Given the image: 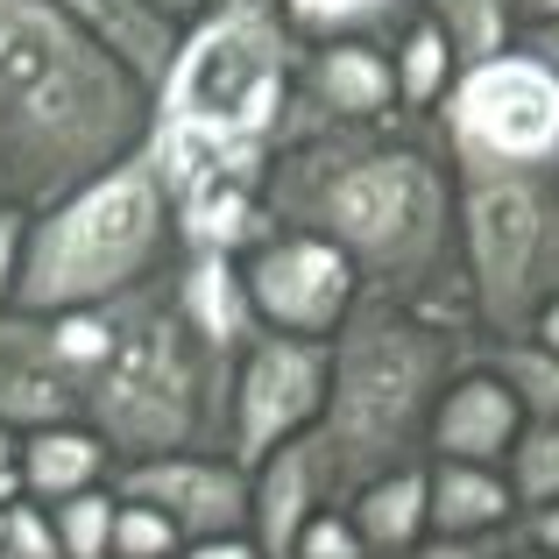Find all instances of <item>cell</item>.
<instances>
[{"instance_id": "obj_1", "label": "cell", "mask_w": 559, "mask_h": 559, "mask_svg": "<svg viewBox=\"0 0 559 559\" xmlns=\"http://www.w3.org/2000/svg\"><path fill=\"white\" fill-rule=\"evenodd\" d=\"M270 227L333 241L361 276V298H396L467 326L461 185L432 121H369L333 135H290L262 164Z\"/></svg>"}, {"instance_id": "obj_2", "label": "cell", "mask_w": 559, "mask_h": 559, "mask_svg": "<svg viewBox=\"0 0 559 559\" xmlns=\"http://www.w3.org/2000/svg\"><path fill=\"white\" fill-rule=\"evenodd\" d=\"M156 85L64 0H0V199L50 205L150 150Z\"/></svg>"}, {"instance_id": "obj_3", "label": "cell", "mask_w": 559, "mask_h": 559, "mask_svg": "<svg viewBox=\"0 0 559 559\" xmlns=\"http://www.w3.org/2000/svg\"><path fill=\"white\" fill-rule=\"evenodd\" d=\"M475 326L418 312L396 298H361L326 341V411L312 425V461L326 503H347L361 481L425 461L432 404L475 361Z\"/></svg>"}, {"instance_id": "obj_4", "label": "cell", "mask_w": 559, "mask_h": 559, "mask_svg": "<svg viewBox=\"0 0 559 559\" xmlns=\"http://www.w3.org/2000/svg\"><path fill=\"white\" fill-rule=\"evenodd\" d=\"M305 43L290 36L276 0H213L178 28L164 79H156L150 156L164 185H191L213 170H255L284 142L290 71Z\"/></svg>"}, {"instance_id": "obj_5", "label": "cell", "mask_w": 559, "mask_h": 559, "mask_svg": "<svg viewBox=\"0 0 559 559\" xmlns=\"http://www.w3.org/2000/svg\"><path fill=\"white\" fill-rule=\"evenodd\" d=\"M170 270L114 305V341L85 376V425L107 439L114 467L156 453H227L241 355L191 326Z\"/></svg>"}, {"instance_id": "obj_6", "label": "cell", "mask_w": 559, "mask_h": 559, "mask_svg": "<svg viewBox=\"0 0 559 559\" xmlns=\"http://www.w3.org/2000/svg\"><path fill=\"white\" fill-rule=\"evenodd\" d=\"M178 205L150 150L121 156L114 170L85 178L79 191L36 205L22 241L14 305L22 312H93L121 305L128 290L156 284L178 262Z\"/></svg>"}, {"instance_id": "obj_7", "label": "cell", "mask_w": 559, "mask_h": 559, "mask_svg": "<svg viewBox=\"0 0 559 559\" xmlns=\"http://www.w3.org/2000/svg\"><path fill=\"white\" fill-rule=\"evenodd\" d=\"M467 326L518 341L559 298V164H453Z\"/></svg>"}, {"instance_id": "obj_8", "label": "cell", "mask_w": 559, "mask_h": 559, "mask_svg": "<svg viewBox=\"0 0 559 559\" xmlns=\"http://www.w3.org/2000/svg\"><path fill=\"white\" fill-rule=\"evenodd\" d=\"M432 128L447 164H559V71L510 43L453 79Z\"/></svg>"}, {"instance_id": "obj_9", "label": "cell", "mask_w": 559, "mask_h": 559, "mask_svg": "<svg viewBox=\"0 0 559 559\" xmlns=\"http://www.w3.org/2000/svg\"><path fill=\"white\" fill-rule=\"evenodd\" d=\"M234 262H241L255 326L284 333V341H333V333L347 326V312L361 305L355 262H347L333 241H319V234L262 227Z\"/></svg>"}, {"instance_id": "obj_10", "label": "cell", "mask_w": 559, "mask_h": 559, "mask_svg": "<svg viewBox=\"0 0 559 559\" xmlns=\"http://www.w3.org/2000/svg\"><path fill=\"white\" fill-rule=\"evenodd\" d=\"M326 411V341H284L255 333L234 361V411H227V453L241 467L270 461L276 447L312 439Z\"/></svg>"}, {"instance_id": "obj_11", "label": "cell", "mask_w": 559, "mask_h": 559, "mask_svg": "<svg viewBox=\"0 0 559 559\" xmlns=\"http://www.w3.org/2000/svg\"><path fill=\"white\" fill-rule=\"evenodd\" d=\"M396 114V71L390 43H305L290 71V135H333V128H369Z\"/></svg>"}, {"instance_id": "obj_12", "label": "cell", "mask_w": 559, "mask_h": 559, "mask_svg": "<svg viewBox=\"0 0 559 559\" xmlns=\"http://www.w3.org/2000/svg\"><path fill=\"white\" fill-rule=\"evenodd\" d=\"M114 496L164 510L185 538L248 532V467L234 453H156V461H121Z\"/></svg>"}, {"instance_id": "obj_13", "label": "cell", "mask_w": 559, "mask_h": 559, "mask_svg": "<svg viewBox=\"0 0 559 559\" xmlns=\"http://www.w3.org/2000/svg\"><path fill=\"white\" fill-rule=\"evenodd\" d=\"M524 432L518 396L503 390L481 361H467L461 376L439 390L432 404V432H425V461H475V467H503L510 439Z\"/></svg>"}, {"instance_id": "obj_14", "label": "cell", "mask_w": 559, "mask_h": 559, "mask_svg": "<svg viewBox=\"0 0 559 559\" xmlns=\"http://www.w3.org/2000/svg\"><path fill=\"white\" fill-rule=\"evenodd\" d=\"M312 510H326V481H319L312 439L276 447L270 461L248 467V538H255L262 559H290V552H298Z\"/></svg>"}, {"instance_id": "obj_15", "label": "cell", "mask_w": 559, "mask_h": 559, "mask_svg": "<svg viewBox=\"0 0 559 559\" xmlns=\"http://www.w3.org/2000/svg\"><path fill=\"white\" fill-rule=\"evenodd\" d=\"M425 510H432V538H496L518 532L524 518L503 467L475 461H425Z\"/></svg>"}, {"instance_id": "obj_16", "label": "cell", "mask_w": 559, "mask_h": 559, "mask_svg": "<svg viewBox=\"0 0 559 559\" xmlns=\"http://www.w3.org/2000/svg\"><path fill=\"white\" fill-rule=\"evenodd\" d=\"M107 481H114V453L85 418L50 425V432H22V496L28 503L50 510V503H64V496L107 489Z\"/></svg>"}, {"instance_id": "obj_17", "label": "cell", "mask_w": 559, "mask_h": 559, "mask_svg": "<svg viewBox=\"0 0 559 559\" xmlns=\"http://www.w3.org/2000/svg\"><path fill=\"white\" fill-rule=\"evenodd\" d=\"M341 510L355 518L361 552H369V559L418 552L425 538H432V510H425V461H404V467H390V475L361 481Z\"/></svg>"}, {"instance_id": "obj_18", "label": "cell", "mask_w": 559, "mask_h": 559, "mask_svg": "<svg viewBox=\"0 0 559 559\" xmlns=\"http://www.w3.org/2000/svg\"><path fill=\"white\" fill-rule=\"evenodd\" d=\"M64 8L79 14V22L93 28V36L135 71V79H150V85L164 79L170 50H178V28H170L156 8H142V0H64Z\"/></svg>"}, {"instance_id": "obj_19", "label": "cell", "mask_w": 559, "mask_h": 559, "mask_svg": "<svg viewBox=\"0 0 559 559\" xmlns=\"http://www.w3.org/2000/svg\"><path fill=\"white\" fill-rule=\"evenodd\" d=\"M390 71H396V114H404V121H432L439 99H447L453 79H461L447 36H439L425 14H411V22L390 36Z\"/></svg>"}, {"instance_id": "obj_20", "label": "cell", "mask_w": 559, "mask_h": 559, "mask_svg": "<svg viewBox=\"0 0 559 559\" xmlns=\"http://www.w3.org/2000/svg\"><path fill=\"white\" fill-rule=\"evenodd\" d=\"M298 43H390L418 0H276Z\"/></svg>"}, {"instance_id": "obj_21", "label": "cell", "mask_w": 559, "mask_h": 559, "mask_svg": "<svg viewBox=\"0 0 559 559\" xmlns=\"http://www.w3.org/2000/svg\"><path fill=\"white\" fill-rule=\"evenodd\" d=\"M71 418H85V390L79 382H64L57 369H43V361L0 355V425H8L14 439L22 432H50V425H71Z\"/></svg>"}, {"instance_id": "obj_22", "label": "cell", "mask_w": 559, "mask_h": 559, "mask_svg": "<svg viewBox=\"0 0 559 559\" xmlns=\"http://www.w3.org/2000/svg\"><path fill=\"white\" fill-rule=\"evenodd\" d=\"M475 361L518 396L524 418H559V355L546 341H532V333H518V341H475Z\"/></svg>"}, {"instance_id": "obj_23", "label": "cell", "mask_w": 559, "mask_h": 559, "mask_svg": "<svg viewBox=\"0 0 559 559\" xmlns=\"http://www.w3.org/2000/svg\"><path fill=\"white\" fill-rule=\"evenodd\" d=\"M418 14L447 36L453 64H489L518 43V22H510V0H418Z\"/></svg>"}, {"instance_id": "obj_24", "label": "cell", "mask_w": 559, "mask_h": 559, "mask_svg": "<svg viewBox=\"0 0 559 559\" xmlns=\"http://www.w3.org/2000/svg\"><path fill=\"white\" fill-rule=\"evenodd\" d=\"M503 481L518 496V510L559 503V418H524V432L503 453Z\"/></svg>"}, {"instance_id": "obj_25", "label": "cell", "mask_w": 559, "mask_h": 559, "mask_svg": "<svg viewBox=\"0 0 559 559\" xmlns=\"http://www.w3.org/2000/svg\"><path fill=\"white\" fill-rule=\"evenodd\" d=\"M50 524H57L64 559H114V481L107 489H85V496L50 503Z\"/></svg>"}, {"instance_id": "obj_26", "label": "cell", "mask_w": 559, "mask_h": 559, "mask_svg": "<svg viewBox=\"0 0 559 559\" xmlns=\"http://www.w3.org/2000/svg\"><path fill=\"white\" fill-rule=\"evenodd\" d=\"M185 532L164 510L135 503V496H114V559H178Z\"/></svg>"}, {"instance_id": "obj_27", "label": "cell", "mask_w": 559, "mask_h": 559, "mask_svg": "<svg viewBox=\"0 0 559 559\" xmlns=\"http://www.w3.org/2000/svg\"><path fill=\"white\" fill-rule=\"evenodd\" d=\"M290 559H369V552H361L355 518H347L341 503H326V510H312V524H305V538H298Z\"/></svg>"}, {"instance_id": "obj_28", "label": "cell", "mask_w": 559, "mask_h": 559, "mask_svg": "<svg viewBox=\"0 0 559 559\" xmlns=\"http://www.w3.org/2000/svg\"><path fill=\"white\" fill-rule=\"evenodd\" d=\"M22 241H28V205L0 199V305H14V276H22Z\"/></svg>"}, {"instance_id": "obj_29", "label": "cell", "mask_w": 559, "mask_h": 559, "mask_svg": "<svg viewBox=\"0 0 559 559\" xmlns=\"http://www.w3.org/2000/svg\"><path fill=\"white\" fill-rule=\"evenodd\" d=\"M518 552V532H496V538H425L418 552L404 559H510Z\"/></svg>"}, {"instance_id": "obj_30", "label": "cell", "mask_w": 559, "mask_h": 559, "mask_svg": "<svg viewBox=\"0 0 559 559\" xmlns=\"http://www.w3.org/2000/svg\"><path fill=\"white\" fill-rule=\"evenodd\" d=\"M178 559H262V552H255L248 532H219V538H185Z\"/></svg>"}, {"instance_id": "obj_31", "label": "cell", "mask_w": 559, "mask_h": 559, "mask_svg": "<svg viewBox=\"0 0 559 559\" xmlns=\"http://www.w3.org/2000/svg\"><path fill=\"white\" fill-rule=\"evenodd\" d=\"M518 538H524L532 552H552V559H559V503L524 510V518H518Z\"/></svg>"}, {"instance_id": "obj_32", "label": "cell", "mask_w": 559, "mask_h": 559, "mask_svg": "<svg viewBox=\"0 0 559 559\" xmlns=\"http://www.w3.org/2000/svg\"><path fill=\"white\" fill-rule=\"evenodd\" d=\"M518 50H524V57H538L546 71H559V14H552V22H532V28H518Z\"/></svg>"}, {"instance_id": "obj_33", "label": "cell", "mask_w": 559, "mask_h": 559, "mask_svg": "<svg viewBox=\"0 0 559 559\" xmlns=\"http://www.w3.org/2000/svg\"><path fill=\"white\" fill-rule=\"evenodd\" d=\"M142 8H156V14H164L170 28H185V22H199V14L213 8V0H142Z\"/></svg>"}, {"instance_id": "obj_34", "label": "cell", "mask_w": 559, "mask_h": 559, "mask_svg": "<svg viewBox=\"0 0 559 559\" xmlns=\"http://www.w3.org/2000/svg\"><path fill=\"white\" fill-rule=\"evenodd\" d=\"M552 14H559V0H510V22H518V28L552 22Z\"/></svg>"}, {"instance_id": "obj_35", "label": "cell", "mask_w": 559, "mask_h": 559, "mask_svg": "<svg viewBox=\"0 0 559 559\" xmlns=\"http://www.w3.org/2000/svg\"><path fill=\"white\" fill-rule=\"evenodd\" d=\"M532 341H546V347H552V355H559V298H552V305H546V312H538V319H532Z\"/></svg>"}]
</instances>
